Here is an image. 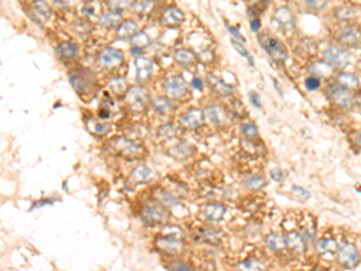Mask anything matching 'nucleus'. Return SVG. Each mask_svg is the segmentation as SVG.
I'll list each match as a JSON object with an SVG mask.
<instances>
[{
	"label": "nucleus",
	"mask_w": 361,
	"mask_h": 271,
	"mask_svg": "<svg viewBox=\"0 0 361 271\" xmlns=\"http://www.w3.org/2000/svg\"><path fill=\"white\" fill-rule=\"evenodd\" d=\"M259 41L272 59L278 60V62L287 59V50H285L284 45L278 41L276 37L261 35L259 36Z\"/></svg>",
	"instance_id": "f257e3e1"
},
{
	"label": "nucleus",
	"mask_w": 361,
	"mask_h": 271,
	"mask_svg": "<svg viewBox=\"0 0 361 271\" xmlns=\"http://www.w3.org/2000/svg\"><path fill=\"white\" fill-rule=\"evenodd\" d=\"M340 86L345 87L346 89H355L359 87V81H358L355 75L353 74H342L337 79Z\"/></svg>",
	"instance_id": "7c9ffc66"
},
{
	"label": "nucleus",
	"mask_w": 361,
	"mask_h": 271,
	"mask_svg": "<svg viewBox=\"0 0 361 271\" xmlns=\"http://www.w3.org/2000/svg\"><path fill=\"white\" fill-rule=\"evenodd\" d=\"M154 177V174L149 168H147L146 165H138L132 170L131 172V178L136 183H144L151 181L152 178Z\"/></svg>",
	"instance_id": "412c9836"
},
{
	"label": "nucleus",
	"mask_w": 361,
	"mask_h": 271,
	"mask_svg": "<svg viewBox=\"0 0 361 271\" xmlns=\"http://www.w3.org/2000/svg\"><path fill=\"white\" fill-rule=\"evenodd\" d=\"M79 53V47L71 42H62L57 47V56L60 60H71Z\"/></svg>",
	"instance_id": "6ab92c4d"
},
{
	"label": "nucleus",
	"mask_w": 361,
	"mask_h": 271,
	"mask_svg": "<svg viewBox=\"0 0 361 271\" xmlns=\"http://www.w3.org/2000/svg\"><path fill=\"white\" fill-rule=\"evenodd\" d=\"M34 12L36 13L37 17L42 19V21H48L52 16V10L51 7L48 6V4L43 0H36L33 4Z\"/></svg>",
	"instance_id": "cd10ccee"
},
{
	"label": "nucleus",
	"mask_w": 361,
	"mask_h": 271,
	"mask_svg": "<svg viewBox=\"0 0 361 271\" xmlns=\"http://www.w3.org/2000/svg\"><path fill=\"white\" fill-rule=\"evenodd\" d=\"M123 52L117 48L108 47L105 48L99 56V63L105 69H115L123 63Z\"/></svg>",
	"instance_id": "0eeeda50"
},
{
	"label": "nucleus",
	"mask_w": 361,
	"mask_h": 271,
	"mask_svg": "<svg viewBox=\"0 0 361 271\" xmlns=\"http://www.w3.org/2000/svg\"><path fill=\"white\" fill-rule=\"evenodd\" d=\"M159 133H160V136L165 137V139H171L173 135H175V128L171 125H165L164 127H161Z\"/></svg>",
	"instance_id": "de8ad7c7"
},
{
	"label": "nucleus",
	"mask_w": 361,
	"mask_h": 271,
	"mask_svg": "<svg viewBox=\"0 0 361 271\" xmlns=\"http://www.w3.org/2000/svg\"><path fill=\"white\" fill-rule=\"evenodd\" d=\"M336 16L339 17L340 19H342V21H348V19L353 16V12H352L351 10H348V8H339V10L336 11Z\"/></svg>",
	"instance_id": "3c124183"
},
{
	"label": "nucleus",
	"mask_w": 361,
	"mask_h": 271,
	"mask_svg": "<svg viewBox=\"0 0 361 271\" xmlns=\"http://www.w3.org/2000/svg\"><path fill=\"white\" fill-rule=\"evenodd\" d=\"M340 40L347 46H357L361 40V33L355 27H346L341 30Z\"/></svg>",
	"instance_id": "dca6fc26"
},
{
	"label": "nucleus",
	"mask_w": 361,
	"mask_h": 271,
	"mask_svg": "<svg viewBox=\"0 0 361 271\" xmlns=\"http://www.w3.org/2000/svg\"><path fill=\"white\" fill-rule=\"evenodd\" d=\"M193 152H194V148L188 142H181L170 149V154L177 159H186L193 154Z\"/></svg>",
	"instance_id": "5701e85b"
},
{
	"label": "nucleus",
	"mask_w": 361,
	"mask_h": 271,
	"mask_svg": "<svg viewBox=\"0 0 361 271\" xmlns=\"http://www.w3.org/2000/svg\"><path fill=\"white\" fill-rule=\"evenodd\" d=\"M260 21L258 18H254L252 19V22H250V28H252L253 31H258L260 29Z\"/></svg>",
	"instance_id": "13d9d810"
},
{
	"label": "nucleus",
	"mask_w": 361,
	"mask_h": 271,
	"mask_svg": "<svg viewBox=\"0 0 361 271\" xmlns=\"http://www.w3.org/2000/svg\"><path fill=\"white\" fill-rule=\"evenodd\" d=\"M137 29L136 23L131 19H126L118 25L116 35L120 40H130L135 34H137Z\"/></svg>",
	"instance_id": "2eb2a0df"
},
{
	"label": "nucleus",
	"mask_w": 361,
	"mask_h": 271,
	"mask_svg": "<svg viewBox=\"0 0 361 271\" xmlns=\"http://www.w3.org/2000/svg\"><path fill=\"white\" fill-rule=\"evenodd\" d=\"M242 133H243L244 136L248 137V139H255L259 134L258 128L252 125V123H247V125L242 126Z\"/></svg>",
	"instance_id": "58836bf2"
},
{
	"label": "nucleus",
	"mask_w": 361,
	"mask_h": 271,
	"mask_svg": "<svg viewBox=\"0 0 361 271\" xmlns=\"http://www.w3.org/2000/svg\"><path fill=\"white\" fill-rule=\"evenodd\" d=\"M120 15L116 11H109V12L101 13L99 23L100 25L105 28H115L117 27L118 24H120Z\"/></svg>",
	"instance_id": "b1692460"
},
{
	"label": "nucleus",
	"mask_w": 361,
	"mask_h": 271,
	"mask_svg": "<svg viewBox=\"0 0 361 271\" xmlns=\"http://www.w3.org/2000/svg\"><path fill=\"white\" fill-rule=\"evenodd\" d=\"M126 103L132 110L142 111L146 109L147 103H148V94L146 89L141 87L130 88L126 93Z\"/></svg>",
	"instance_id": "39448f33"
},
{
	"label": "nucleus",
	"mask_w": 361,
	"mask_h": 271,
	"mask_svg": "<svg viewBox=\"0 0 361 271\" xmlns=\"http://www.w3.org/2000/svg\"><path fill=\"white\" fill-rule=\"evenodd\" d=\"M244 186L250 189H260L265 186V178L259 175H249L244 178Z\"/></svg>",
	"instance_id": "72a5a7b5"
},
{
	"label": "nucleus",
	"mask_w": 361,
	"mask_h": 271,
	"mask_svg": "<svg viewBox=\"0 0 361 271\" xmlns=\"http://www.w3.org/2000/svg\"><path fill=\"white\" fill-rule=\"evenodd\" d=\"M306 85V88L308 89V91H316V89H318L320 87V81L317 79V77H308L307 80H306L305 82Z\"/></svg>",
	"instance_id": "8fccbe9b"
},
{
	"label": "nucleus",
	"mask_w": 361,
	"mask_h": 271,
	"mask_svg": "<svg viewBox=\"0 0 361 271\" xmlns=\"http://www.w3.org/2000/svg\"><path fill=\"white\" fill-rule=\"evenodd\" d=\"M225 25H227L228 30H229L230 33H231V35L235 37L236 40H239V41H241V42L244 41V39H243V36H242V34H240V31L238 29H236V28L231 27V25L228 24V23H225Z\"/></svg>",
	"instance_id": "864d4df0"
},
{
	"label": "nucleus",
	"mask_w": 361,
	"mask_h": 271,
	"mask_svg": "<svg viewBox=\"0 0 361 271\" xmlns=\"http://www.w3.org/2000/svg\"><path fill=\"white\" fill-rule=\"evenodd\" d=\"M155 244H157L159 250L170 253V255H177L184 249L183 241L180 240V239L170 238V236H160V238L157 239Z\"/></svg>",
	"instance_id": "f8f14e48"
},
{
	"label": "nucleus",
	"mask_w": 361,
	"mask_h": 271,
	"mask_svg": "<svg viewBox=\"0 0 361 271\" xmlns=\"http://www.w3.org/2000/svg\"><path fill=\"white\" fill-rule=\"evenodd\" d=\"M164 87H165L167 97H170L171 99H183L187 94H189L187 82L182 76L169 77Z\"/></svg>",
	"instance_id": "7ed1b4c3"
},
{
	"label": "nucleus",
	"mask_w": 361,
	"mask_h": 271,
	"mask_svg": "<svg viewBox=\"0 0 361 271\" xmlns=\"http://www.w3.org/2000/svg\"><path fill=\"white\" fill-rule=\"evenodd\" d=\"M209 83H210L211 87H212V89H215L217 93L222 94V96H228V94L233 93V91H234L233 87H230L229 85H227V83H225L222 79H219V77L210 76Z\"/></svg>",
	"instance_id": "bb28decb"
},
{
	"label": "nucleus",
	"mask_w": 361,
	"mask_h": 271,
	"mask_svg": "<svg viewBox=\"0 0 361 271\" xmlns=\"http://www.w3.org/2000/svg\"><path fill=\"white\" fill-rule=\"evenodd\" d=\"M293 192H294V194H295L296 197L299 198L300 200H302V201H306V200H307V199H310V197H311V194H310V193H308V191H306V189H303L302 187L294 186L293 187Z\"/></svg>",
	"instance_id": "49530a36"
},
{
	"label": "nucleus",
	"mask_w": 361,
	"mask_h": 271,
	"mask_svg": "<svg viewBox=\"0 0 361 271\" xmlns=\"http://www.w3.org/2000/svg\"><path fill=\"white\" fill-rule=\"evenodd\" d=\"M305 1L308 6L316 11L323 10V8H325L326 5H328V0H305Z\"/></svg>",
	"instance_id": "37998d69"
},
{
	"label": "nucleus",
	"mask_w": 361,
	"mask_h": 271,
	"mask_svg": "<svg viewBox=\"0 0 361 271\" xmlns=\"http://www.w3.org/2000/svg\"><path fill=\"white\" fill-rule=\"evenodd\" d=\"M249 98H250V102H252V104L255 106V108H258V109L261 108V102H260V97L258 93H255V92H250Z\"/></svg>",
	"instance_id": "6e6d98bb"
},
{
	"label": "nucleus",
	"mask_w": 361,
	"mask_h": 271,
	"mask_svg": "<svg viewBox=\"0 0 361 271\" xmlns=\"http://www.w3.org/2000/svg\"><path fill=\"white\" fill-rule=\"evenodd\" d=\"M161 232H163L164 236H170V238L180 239V240H182L184 236L183 230L176 226H165L161 229Z\"/></svg>",
	"instance_id": "c9c22d12"
},
{
	"label": "nucleus",
	"mask_w": 361,
	"mask_h": 271,
	"mask_svg": "<svg viewBox=\"0 0 361 271\" xmlns=\"http://www.w3.org/2000/svg\"><path fill=\"white\" fill-rule=\"evenodd\" d=\"M192 86L196 89H199V91H201L202 87H204V83H202V80L200 79V77H194L192 81Z\"/></svg>",
	"instance_id": "4d7b16f0"
},
{
	"label": "nucleus",
	"mask_w": 361,
	"mask_h": 271,
	"mask_svg": "<svg viewBox=\"0 0 361 271\" xmlns=\"http://www.w3.org/2000/svg\"><path fill=\"white\" fill-rule=\"evenodd\" d=\"M339 252V261L341 265L345 268H354L359 263V251L352 244H343L337 250Z\"/></svg>",
	"instance_id": "423d86ee"
},
{
	"label": "nucleus",
	"mask_w": 361,
	"mask_h": 271,
	"mask_svg": "<svg viewBox=\"0 0 361 271\" xmlns=\"http://www.w3.org/2000/svg\"><path fill=\"white\" fill-rule=\"evenodd\" d=\"M173 59H175V62L177 63V64H180L182 66H190L196 62V56L192 50L183 48V50H178L175 52V54H173Z\"/></svg>",
	"instance_id": "aec40b11"
},
{
	"label": "nucleus",
	"mask_w": 361,
	"mask_h": 271,
	"mask_svg": "<svg viewBox=\"0 0 361 271\" xmlns=\"http://www.w3.org/2000/svg\"><path fill=\"white\" fill-rule=\"evenodd\" d=\"M261 1H267V0H261Z\"/></svg>",
	"instance_id": "bf43d9fd"
},
{
	"label": "nucleus",
	"mask_w": 361,
	"mask_h": 271,
	"mask_svg": "<svg viewBox=\"0 0 361 271\" xmlns=\"http://www.w3.org/2000/svg\"><path fill=\"white\" fill-rule=\"evenodd\" d=\"M231 44H233V46H234V47H235V50H236V51H238V52H239V53H240V54H241V56H242V57H244V58L248 60V63H249V64H250V65H252V66L254 65V62H253V58H252V56H250V54H249V52H248L247 50H245V48L243 47V46H242L241 44H240V42H239V41H235V40H233V41H231Z\"/></svg>",
	"instance_id": "a19ab883"
},
{
	"label": "nucleus",
	"mask_w": 361,
	"mask_h": 271,
	"mask_svg": "<svg viewBox=\"0 0 361 271\" xmlns=\"http://www.w3.org/2000/svg\"><path fill=\"white\" fill-rule=\"evenodd\" d=\"M266 244L272 251H283L287 249V241L285 236H281L278 234H270L266 238Z\"/></svg>",
	"instance_id": "c85d7f7f"
},
{
	"label": "nucleus",
	"mask_w": 361,
	"mask_h": 271,
	"mask_svg": "<svg viewBox=\"0 0 361 271\" xmlns=\"http://www.w3.org/2000/svg\"><path fill=\"white\" fill-rule=\"evenodd\" d=\"M160 201L163 205H165L167 207H171V206H175L176 204L178 203V199L175 197V195H172L171 193H167V192H164L161 193L160 194Z\"/></svg>",
	"instance_id": "ea45409f"
},
{
	"label": "nucleus",
	"mask_w": 361,
	"mask_h": 271,
	"mask_svg": "<svg viewBox=\"0 0 361 271\" xmlns=\"http://www.w3.org/2000/svg\"><path fill=\"white\" fill-rule=\"evenodd\" d=\"M152 108L158 115H161V116H166V115L170 114L173 109L172 104L170 103V100L164 97L154 98L152 102Z\"/></svg>",
	"instance_id": "4be33fe9"
},
{
	"label": "nucleus",
	"mask_w": 361,
	"mask_h": 271,
	"mask_svg": "<svg viewBox=\"0 0 361 271\" xmlns=\"http://www.w3.org/2000/svg\"><path fill=\"white\" fill-rule=\"evenodd\" d=\"M285 241H287L288 249L295 251V252H302V251H305V241H303L301 235H299L297 233H289L285 236Z\"/></svg>",
	"instance_id": "a878e982"
},
{
	"label": "nucleus",
	"mask_w": 361,
	"mask_h": 271,
	"mask_svg": "<svg viewBox=\"0 0 361 271\" xmlns=\"http://www.w3.org/2000/svg\"><path fill=\"white\" fill-rule=\"evenodd\" d=\"M242 268H244V269H249V270H260L264 268V265H262L261 263H259L258 261H254V259H247V261H244L243 263L241 264Z\"/></svg>",
	"instance_id": "c03bdc74"
},
{
	"label": "nucleus",
	"mask_w": 361,
	"mask_h": 271,
	"mask_svg": "<svg viewBox=\"0 0 361 271\" xmlns=\"http://www.w3.org/2000/svg\"><path fill=\"white\" fill-rule=\"evenodd\" d=\"M52 204H53V200H51V199H43V200H39V201H36V203L33 204L30 211H31V210H34V209H39V207H41V206L52 205Z\"/></svg>",
	"instance_id": "5fc2aeb1"
},
{
	"label": "nucleus",
	"mask_w": 361,
	"mask_h": 271,
	"mask_svg": "<svg viewBox=\"0 0 361 271\" xmlns=\"http://www.w3.org/2000/svg\"><path fill=\"white\" fill-rule=\"evenodd\" d=\"M141 217H142L144 222H147L149 224H159L167 221L169 212L160 204L159 205L158 204H155V205H147L141 211Z\"/></svg>",
	"instance_id": "20e7f679"
},
{
	"label": "nucleus",
	"mask_w": 361,
	"mask_h": 271,
	"mask_svg": "<svg viewBox=\"0 0 361 271\" xmlns=\"http://www.w3.org/2000/svg\"><path fill=\"white\" fill-rule=\"evenodd\" d=\"M149 44H151L149 36L147 35L146 33H143V31L135 34V35L131 37V45H132V47H134V48L143 50V48L148 47Z\"/></svg>",
	"instance_id": "2f4dec72"
},
{
	"label": "nucleus",
	"mask_w": 361,
	"mask_h": 271,
	"mask_svg": "<svg viewBox=\"0 0 361 271\" xmlns=\"http://www.w3.org/2000/svg\"><path fill=\"white\" fill-rule=\"evenodd\" d=\"M201 212L207 221L218 222L224 217L227 209H225L224 205L219 203H211L202 207Z\"/></svg>",
	"instance_id": "4468645a"
},
{
	"label": "nucleus",
	"mask_w": 361,
	"mask_h": 271,
	"mask_svg": "<svg viewBox=\"0 0 361 271\" xmlns=\"http://www.w3.org/2000/svg\"><path fill=\"white\" fill-rule=\"evenodd\" d=\"M205 114L200 109H189L181 116V125L184 128L195 129L204 123Z\"/></svg>",
	"instance_id": "9d476101"
},
{
	"label": "nucleus",
	"mask_w": 361,
	"mask_h": 271,
	"mask_svg": "<svg viewBox=\"0 0 361 271\" xmlns=\"http://www.w3.org/2000/svg\"><path fill=\"white\" fill-rule=\"evenodd\" d=\"M136 66V81L138 83H146L151 80L153 75V62L146 57H137L135 59Z\"/></svg>",
	"instance_id": "6e6552de"
},
{
	"label": "nucleus",
	"mask_w": 361,
	"mask_h": 271,
	"mask_svg": "<svg viewBox=\"0 0 361 271\" xmlns=\"http://www.w3.org/2000/svg\"><path fill=\"white\" fill-rule=\"evenodd\" d=\"M112 145H114L115 149L118 153L123 155V157L129 158V159L136 158L138 155V151H140V148L132 141L125 139V137H118V139H116L112 142Z\"/></svg>",
	"instance_id": "1a4fd4ad"
},
{
	"label": "nucleus",
	"mask_w": 361,
	"mask_h": 271,
	"mask_svg": "<svg viewBox=\"0 0 361 271\" xmlns=\"http://www.w3.org/2000/svg\"><path fill=\"white\" fill-rule=\"evenodd\" d=\"M273 19L284 29H293L294 17L287 7H281L274 12Z\"/></svg>",
	"instance_id": "a211bd4d"
},
{
	"label": "nucleus",
	"mask_w": 361,
	"mask_h": 271,
	"mask_svg": "<svg viewBox=\"0 0 361 271\" xmlns=\"http://www.w3.org/2000/svg\"><path fill=\"white\" fill-rule=\"evenodd\" d=\"M201 235L204 240H207L210 242H218L222 236V232L221 230L213 229V228H207V229L202 230Z\"/></svg>",
	"instance_id": "e433bc0d"
},
{
	"label": "nucleus",
	"mask_w": 361,
	"mask_h": 271,
	"mask_svg": "<svg viewBox=\"0 0 361 271\" xmlns=\"http://www.w3.org/2000/svg\"><path fill=\"white\" fill-rule=\"evenodd\" d=\"M167 269H170V270H190L192 269V267L187 263H182V262L173 261L172 263H170L169 265H167Z\"/></svg>",
	"instance_id": "09e8293b"
},
{
	"label": "nucleus",
	"mask_w": 361,
	"mask_h": 271,
	"mask_svg": "<svg viewBox=\"0 0 361 271\" xmlns=\"http://www.w3.org/2000/svg\"><path fill=\"white\" fill-rule=\"evenodd\" d=\"M110 86H111L112 91L117 94L123 93V92L126 89V83L123 79H115L111 83H110Z\"/></svg>",
	"instance_id": "79ce46f5"
},
{
	"label": "nucleus",
	"mask_w": 361,
	"mask_h": 271,
	"mask_svg": "<svg viewBox=\"0 0 361 271\" xmlns=\"http://www.w3.org/2000/svg\"><path fill=\"white\" fill-rule=\"evenodd\" d=\"M184 21L183 12L177 7H170L165 10V12L161 16V23L165 27L169 28H176L181 25Z\"/></svg>",
	"instance_id": "ddd939ff"
},
{
	"label": "nucleus",
	"mask_w": 361,
	"mask_h": 271,
	"mask_svg": "<svg viewBox=\"0 0 361 271\" xmlns=\"http://www.w3.org/2000/svg\"><path fill=\"white\" fill-rule=\"evenodd\" d=\"M152 8V1L151 0H143L142 2L137 4L136 6V12L141 13V15H144V13H148Z\"/></svg>",
	"instance_id": "a18cd8bd"
},
{
	"label": "nucleus",
	"mask_w": 361,
	"mask_h": 271,
	"mask_svg": "<svg viewBox=\"0 0 361 271\" xmlns=\"http://www.w3.org/2000/svg\"><path fill=\"white\" fill-rule=\"evenodd\" d=\"M206 115L210 118L211 122L215 123L216 126H224L225 123H228L227 112L224 111V109H222L218 105L209 106L206 109Z\"/></svg>",
	"instance_id": "f3484780"
},
{
	"label": "nucleus",
	"mask_w": 361,
	"mask_h": 271,
	"mask_svg": "<svg viewBox=\"0 0 361 271\" xmlns=\"http://www.w3.org/2000/svg\"><path fill=\"white\" fill-rule=\"evenodd\" d=\"M134 0H109L110 8H112L116 12L128 10V8L134 6Z\"/></svg>",
	"instance_id": "473e14b6"
},
{
	"label": "nucleus",
	"mask_w": 361,
	"mask_h": 271,
	"mask_svg": "<svg viewBox=\"0 0 361 271\" xmlns=\"http://www.w3.org/2000/svg\"><path fill=\"white\" fill-rule=\"evenodd\" d=\"M312 71H313L316 75H318V76L328 77L332 74V66L326 64V63L318 62V63H314V64L312 65Z\"/></svg>",
	"instance_id": "f704fd0d"
},
{
	"label": "nucleus",
	"mask_w": 361,
	"mask_h": 271,
	"mask_svg": "<svg viewBox=\"0 0 361 271\" xmlns=\"http://www.w3.org/2000/svg\"><path fill=\"white\" fill-rule=\"evenodd\" d=\"M270 176L273 181H276V182H281L283 178L285 177V172L282 171L281 169H274L271 171Z\"/></svg>",
	"instance_id": "603ef678"
},
{
	"label": "nucleus",
	"mask_w": 361,
	"mask_h": 271,
	"mask_svg": "<svg viewBox=\"0 0 361 271\" xmlns=\"http://www.w3.org/2000/svg\"><path fill=\"white\" fill-rule=\"evenodd\" d=\"M111 125H109V123H98V122H94L93 123V128L91 129L92 132L94 133V134L97 135H106L109 134L110 132H111Z\"/></svg>",
	"instance_id": "4c0bfd02"
},
{
	"label": "nucleus",
	"mask_w": 361,
	"mask_h": 271,
	"mask_svg": "<svg viewBox=\"0 0 361 271\" xmlns=\"http://www.w3.org/2000/svg\"><path fill=\"white\" fill-rule=\"evenodd\" d=\"M70 82L79 93H86L94 87V75L87 69L74 71L70 74Z\"/></svg>",
	"instance_id": "f03ea898"
},
{
	"label": "nucleus",
	"mask_w": 361,
	"mask_h": 271,
	"mask_svg": "<svg viewBox=\"0 0 361 271\" xmlns=\"http://www.w3.org/2000/svg\"><path fill=\"white\" fill-rule=\"evenodd\" d=\"M332 98L339 105L345 106V108H349V106L353 105L354 103V97L353 94L349 93L346 89H336L332 94Z\"/></svg>",
	"instance_id": "393cba45"
},
{
	"label": "nucleus",
	"mask_w": 361,
	"mask_h": 271,
	"mask_svg": "<svg viewBox=\"0 0 361 271\" xmlns=\"http://www.w3.org/2000/svg\"><path fill=\"white\" fill-rule=\"evenodd\" d=\"M317 251L322 255H328V253H335L337 250H339V246H337L336 241L335 240H329V239H322L317 242L316 246Z\"/></svg>",
	"instance_id": "c756f323"
},
{
	"label": "nucleus",
	"mask_w": 361,
	"mask_h": 271,
	"mask_svg": "<svg viewBox=\"0 0 361 271\" xmlns=\"http://www.w3.org/2000/svg\"><path fill=\"white\" fill-rule=\"evenodd\" d=\"M325 58L331 65L346 66L351 62L352 57L347 51L342 50L340 47H336V46H332V47H330L325 52Z\"/></svg>",
	"instance_id": "9b49d317"
}]
</instances>
